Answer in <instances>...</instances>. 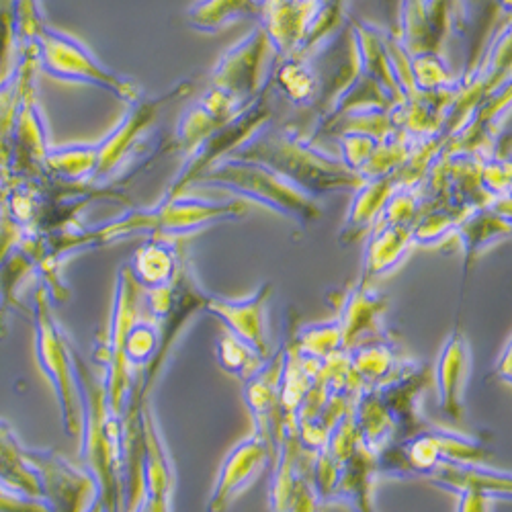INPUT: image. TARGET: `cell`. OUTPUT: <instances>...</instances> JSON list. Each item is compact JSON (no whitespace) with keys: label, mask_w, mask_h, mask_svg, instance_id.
I'll return each instance as SVG.
<instances>
[{"label":"cell","mask_w":512,"mask_h":512,"mask_svg":"<svg viewBox=\"0 0 512 512\" xmlns=\"http://www.w3.org/2000/svg\"><path fill=\"white\" fill-rule=\"evenodd\" d=\"M472 373V349L465 332L457 326L439 353L433 379L441 412L459 424L465 414V388Z\"/></svg>","instance_id":"8992f818"},{"label":"cell","mask_w":512,"mask_h":512,"mask_svg":"<svg viewBox=\"0 0 512 512\" xmlns=\"http://www.w3.org/2000/svg\"><path fill=\"white\" fill-rule=\"evenodd\" d=\"M185 246L175 242H152L136 256V279L154 289L173 281L185 256Z\"/></svg>","instance_id":"5bb4252c"},{"label":"cell","mask_w":512,"mask_h":512,"mask_svg":"<svg viewBox=\"0 0 512 512\" xmlns=\"http://www.w3.org/2000/svg\"><path fill=\"white\" fill-rule=\"evenodd\" d=\"M457 496V512H492V504L498 500V496L480 488H467Z\"/></svg>","instance_id":"44dd1931"},{"label":"cell","mask_w":512,"mask_h":512,"mask_svg":"<svg viewBox=\"0 0 512 512\" xmlns=\"http://www.w3.org/2000/svg\"><path fill=\"white\" fill-rule=\"evenodd\" d=\"M414 224H394V226H375L369 238L365 252V273L363 279L371 281L394 271L408 254L412 242Z\"/></svg>","instance_id":"4fadbf2b"},{"label":"cell","mask_w":512,"mask_h":512,"mask_svg":"<svg viewBox=\"0 0 512 512\" xmlns=\"http://www.w3.org/2000/svg\"><path fill=\"white\" fill-rule=\"evenodd\" d=\"M320 506H322V500L318 498L312 486L310 472L302 465L281 512H320Z\"/></svg>","instance_id":"ffe728a7"},{"label":"cell","mask_w":512,"mask_h":512,"mask_svg":"<svg viewBox=\"0 0 512 512\" xmlns=\"http://www.w3.org/2000/svg\"><path fill=\"white\" fill-rule=\"evenodd\" d=\"M347 359L351 373L361 388L379 386V383L392 379L406 365V359L398 347L383 336L355 345L347 351Z\"/></svg>","instance_id":"7c38bea8"},{"label":"cell","mask_w":512,"mask_h":512,"mask_svg":"<svg viewBox=\"0 0 512 512\" xmlns=\"http://www.w3.org/2000/svg\"><path fill=\"white\" fill-rule=\"evenodd\" d=\"M273 293L271 283H263L254 295L244 300H228V297L209 295L205 310L216 316L226 332L236 336L250 347L261 359L271 357L269 347V300Z\"/></svg>","instance_id":"7a4b0ae2"},{"label":"cell","mask_w":512,"mask_h":512,"mask_svg":"<svg viewBox=\"0 0 512 512\" xmlns=\"http://www.w3.org/2000/svg\"><path fill=\"white\" fill-rule=\"evenodd\" d=\"M422 478L451 494H459L467 488H480L502 500L510 498V474L500 472V469H494L486 463L441 461Z\"/></svg>","instance_id":"8fae6325"},{"label":"cell","mask_w":512,"mask_h":512,"mask_svg":"<svg viewBox=\"0 0 512 512\" xmlns=\"http://www.w3.org/2000/svg\"><path fill=\"white\" fill-rule=\"evenodd\" d=\"M136 512H144V508H142V502H140V506H138V510Z\"/></svg>","instance_id":"d4e9b609"},{"label":"cell","mask_w":512,"mask_h":512,"mask_svg":"<svg viewBox=\"0 0 512 512\" xmlns=\"http://www.w3.org/2000/svg\"><path fill=\"white\" fill-rule=\"evenodd\" d=\"M35 463L41 467L54 512H87L97 500L93 496L97 492V484L89 476L76 472L60 457L41 453L35 455Z\"/></svg>","instance_id":"9c48e42d"},{"label":"cell","mask_w":512,"mask_h":512,"mask_svg":"<svg viewBox=\"0 0 512 512\" xmlns=\"http://www.w3.org/2000/svg\"><path fill=\"white\" fill-rule=\"evenodd\" d=\"M39 332H41L39 334L41 361H44V369L52 377L56 392L60 396L66 429H68V433H78L80 416L76 410L78 398H76V381H74L72 361L62 343V336L58 334V330L50 318H41Z\"/></svg>","instance_id":"30bf717a"},{"label":"cell","mask_w":512,"mask_h":512,"mask_svg":"<svg viewBox=\"0 0 512 512\" xmlns=\"http://www.w3.org/2000/svg\"><path fill=\"white\" fill-rule=\"evenodd\" d=\"M349 508H353V512H377L375 508V500H373V486L363 488L361 492H357L349 502Z\"/></svg>","instance_id":"7402d4cb"},{"label":"cell","mask_w":512,"mask_h":512,"mask_svg":"<svg viewBox=\"0 0 512 512\" xmlns=\"http://www.w3.org/2000/svg\"><path fill=\"white\" fill-rule=\"evenodd\" d=\"M254 0H201L189 13V23L197 29L216 31L240 15L256 13Z\"/></svg>","instance_id":"e0dca14e"},{"label":"cell","mask_w":512,"mask_h":512,"mask_svg":"<svg viewBox=\"0 0 512 512\" xmlns=\"http://www.w3.org/2000/svg\"><path fill=\"white\" fill-rule=\"evenodd\" d=\"M388 302L386 297L377 293L367 279H361L353 285L340 304V314L336 318L343 334V349L349 351L365 340L381 338L383 330V314H386Z\"/></svg>","instance_id":"52a82bcc"},{"label":"cell","mask_w":512,"mask_h":512,"mask_svg":"<svg viewBox=\"0 0 512 512\" xmlns=\"http://www.w3.org/2000/svg\"><path fill=\"white\" fill-rule=\"evenodd\" d=\"M160 334L152 322H134L123 340V357L127 365H150L158 353Z\"/></svg>","instance_id":"d6986e66"},{"label":"cell","mask_w":512,"mask_h":512,"mask_svg":"<svg viewBox=\"0 0 512 512\" xmlns=\"http://www.w3.org/2000/svg\"><path fill=\"white\" fill-rule=\"evenodd\" d=\"M87 512H105V510H103V504H101V500L97 498V500L91 504V508H89Z\"/></svg>","instance_id":"cb8c5ba5"},{"label":"cell","mask_w":512,"mask_h":512,"mask_svg":"<svg viewBox=\"0 0 512 512\" xmlns=\"http://www.w3.org/2000/svg\"><path fill=\"white\" fill-rule=\"evenodd\" d=\"M508 232H510L508 213L500 216L498 211L484 209V211L472 213V216H465L457 228V234L461 236V242L465 248V271L478 259L482 248L500 240L502 236H508Z\"/></svg>","instance_id":"9a60e30c"},{"label":"cell","mask_w":512,"mask_h":512,"mask_svg":"<svg viewBox=\"0 0 512 512\" xmlns=\"http://www.w3.org/2000/svg\"><path fill=\"white\" fill-rule=\"evenodd\" d=\"M246 213V205L240 201H226V203H213V201H201L191 197H170L150 222L168 234H191L205 226L226 222V220H238Z\"/></svg>","instance_id":"ba28073f"},{"label":"cell","mask_w":512,"mask_h":512,"mask_svg":"<svg viewBox=\"0 0 512 512\" xmlns=\"http://www.w3.org/2000/svg\"><path fill=\"white\" fill-rule=\"evenodd\" d=\"M273 459L275 455L263 437L252 433L242 439L224 459L220 476L207 502V512H226L234 498L259 478Z\"/></svg>","instance_id":"277c9868"},{"label":"cell","mask_w":512,"mask_h":512,"mask_svg":"<svg viewBox=\"0 0 512 512\" xmlns=\"http://www.w3.org/2000/svg\"><path fill=\"white\" fill-rule=\"evenodd\" d=\"M283 361L285 349L281 343L279 351L271 355L259 371L244 381V402L254 420V433L267 441L273 455H277L283 437V424L279 416V383Z\"/></svg>","instance_id":"3957f363"},{"label":"cell","mask_w":512,"mask_h":512,"mask_svg":"<svg viewBox=\"0 0 512 512\" xmlns=\"http://www.w3.org/2000/svg\"><path fill=\"white\" fill-rule=\"evenodd\" d=\"M195 183L230 189L304 226L320 218V205L312 195L263 162L224 160L218 166L207 168V173Z\"/></svg>","instance_id":"6da1fadb"},{"label":"cell","mask_w":512,"mask_h":512,"mask_svg":"<svg viewBox=\"0 0 512 512\" xmlns=\"http://www.w3.org/2000/svg\"><path fill=\"white\" fill-rule=\"evenodd\" d=\"M291 343L304 359L310 361H328L332 355L345 351L343 349V334L336 320L320 322V324H306L300 328H293Z\"/></svg>","instance_id":"2e32d148"},{"label":"cell","mask_w":512,"mask_h":512,"mask_svg":"<svg viewBox=\"0 0 512 512\" xmlns=\"http://www.w3.org/2000/svg\"><path fill=\"white\" fill-rule=\"evenodd\" d=\"M494 375H496L498 379H502L504 383H510V338L506 340L504 353H502V357H500V359H498V363H496V371H494Z\"/></svg>","instance_id":"603a6c76"},{"label":"cell","mask_w":512,"mask_h":512,"mask_svg":"<svg viewBox=\"0 0 512 512\" xmlns=\"http://www.w3.org/2000/svg\"><path fill=\"white\" fill-rule=\"evenodd\" d=\"M218 361L224 371H228L230 375H234L242 381H246L250 375H254L265 363V359H261L250 347H246L242 340H238L230 332H224L220 336Z\"/></svg>","instance_id":"ac0fdd59"},{"label":"cell","mask_w":512,"mask_h":512,"mask_svg":"<svg viewBox=\"0 0 512 512\" xmlns=\"http://www.w3.org/2000/svg\"><path fill=\"white\" fill-rule=\"evenodd\" d=\"M142 437V508L144 512H170L175 492V467L150 408L142 410Z\"/></svg>","instance_id":"5b68a950"}]
</instances>
